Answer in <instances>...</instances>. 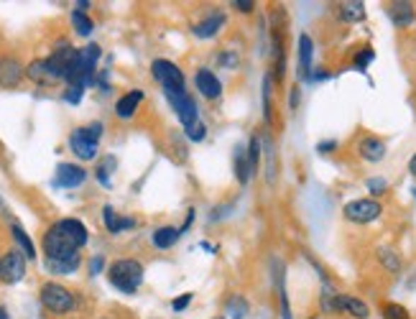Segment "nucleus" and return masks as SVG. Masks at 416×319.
<instances>
[{
	"instance_id": "6ab92c4d",
	"label": "nucleus",
	"mask_w": 416,
	"mask_h": 319,
	"mask_svg": "<svg viewBox=\"0 0 416 319\" xmlns=\"http://www.w3.org/2000/svg\"><path fill=\"white\" fill-rule=\"evenodd\" d=\"M141 100H143V92H141V89L125 92V95H123L120 100L116 102V115H118V118H123V121L133 118L135 110H138V105H141Z\"/></svg>"
},
{
	"instance_id": "0eeeda50",
	"label": "nucleus",
	"mask_w": 416,
	"mask_h": 319,
	"mask_svg": "<svg viewBox=\"0 0 416 319\" xmlns=\"http://www.w3.org/2000/svg\"><path fill=\"white\" fill-rule=\"evenodd\" d=\"M169 102H172L174 113L179 118L181 125H192V123L199 121V113H197V102H194L192 95H186V89H176V92H167Z\"/></svg>"
},
{
	"instance_id": "423d86ee",
	"label": "nucleus",
	"mask_w": 416,
	"mask_h": 319,
	"mask_svg": "<svg viewBox=\"0 0 416 319\" xmlns=\"http://www.w3.org/2000/svg\"><path fill=\"white\" fill-rule=\"evenodd\" d=\"M151 74H154L156 82L164 87V92H176V89H184V74L174 62L169 59H156L151 64Z\"/></svg>"
},
{
	"instance_id": "09e8293b",
	"label": "nucleus",
	"mask_w": 416,
	"mask_h": 319,
	"mask_svg": "<svg viewBox=\"0 0 416 319\" xmlns=\"http://www.w3.org/2000/svg\"><path fill=\"white\" fill-rule=\"evenodd\" d=\"M212 319H225V317H212Z\"/></svg>"
},
{
	"instance_id": "8fccbe9b",
	"label": "nucleus",
	"mask_w": 416,
	"mask_h": 319,
	"mask_svg": "<svg viewBox=\"0 0 416 319\" xmlns=\"http://www.w3.org/2000/svg\"><path fill=\"white\" fill-rule=\"evenodd\" d=\"M414 197H416V186H414Z\"/></svg>"
},
{
	"instance_id": "a19ab883",
	"label": "nucleus",
	"mask_w": 416,
	"mask_h": 319,
	"mask_svg": "<svg viewBox=\"0 0 416 319\" xmlns=\"http://www.w3.org/2000/svg\"><path fill=\"white\" fill-rule=\"evenodd\" d=\"M299 100H301V92H299V84H296V87H291V95H288V108L296 110L299 108Z\"/></svg>"
},
{
	"instance_id": "f3484780",
	"label": "nucleus",
	"mask_w": 416,
	"mask_h": 319,
	"mask_svg": "<svg viewBox=\"0 0 416 319\" xmlns=\"http://www.w3.org/2000/svg\"><path fill=\"white\" fill-rule=\"evenodd\" d=\"M103 220H105V228L113 233V235H118V233H125V230H133L135 228V220L133 217H120L118 215L110 204H105L103 207Z\"/></svg>"
},
{
	"instance_id": "7c9ffc66",
	"label": "nucleus",
	"mask_w": 416,
	"mask_h": 319,
	"mask_svg": "<svg viewBox=\"0 0 416 319\" xmlns=\"http://www.w3.org/2000/svg\"><path fill=\"white\" fill-rule=\"evenodd\" d=\"M248 161H250V169H253V174H256L258 172V164H261V138H258V135H250Z\"/></svg>"
},
{
	"instance_id": "2eb2a0df",
	"label": "nucleus",
	"mask_w": 416,
	"mask_h": 319,
	"mask_svg": "<svg viewBox=\"0 0 416 319\" xmlns=\"http://www.w3.org/2000/svg\"><path fill=\"white\" fill-rule=\"evenodd\" d=\"M296 59H299V77L312 79V59H314V41L309 33H301L299 46H296Z\"/></svg>"
},
{
	"instance_id": "f03ea898",
	"label": "nucleus",
	"mask_w": 416,
	"mask_h": 319,
	"mask_svg": "<svg viewBox=\"0 0 416 319\" xmlns=\"http://www.w3.org/2000/svg\"><path fill=\"white\" fill-rule=\"evenodd\" d=\"M97 59H100V46L97 44L84 46V49H79L77 54H74V59H72V64H69V72H67L69 87H87V84H92Z\"/></svg>"
},
{
	"instance_id": "49530a36",
	"label": "nucleus",
	"mask_w": 416,
	"mask_h": 319,
	"mask_svg": "<svg viewBox=\"0 0 416 319\" xmlns=\"http://www.w3.org/2000/svg\"><path fill=\"white\" fill-rule=\"evenodd\" d=\"M87 8H90V3H87V0H79V3H77V11H87Z\"/></svg>"
},
{
	"instance_id": "4be33fe9",
	"label": "nucleus",
	"mask_w": 416,
	"mask_h": 319,
	"mask_svg": "<svg viewBox=\"0 0 416 319\" xmlns=\"http://www.w3.org/2000/svg\"><path fill=\"white\" fill-rule=\"evenodd\" d=\"M232 166H235V177L240 184H248L250 177H253V169H250L248 161V148H237L235 156H232Z\"/></svg>"
},
{
	"instance_id": "1a4fd4ad",
	"label": "nucleus",
	"mask_w": 416,
	"mask_h": 319,
	"mask_svg": "<svg viewBox=\"0 0 416 319\" xmlns=\"http://www.w3.org/2000/svg\"><path fill=\"white\" fill-rule=\"evenodd\" d=\"M26 274V255L18 253V250H8L3 258H0V281L6 284H18Z\"/></svg>"
},
{
	"instance_id": "f257e3e1",
	"label": "nucleus",
	"mask_w": 416,
	"mask_h": 319,
	"mask_svg": "<svg viewBox=\"0 0 416 319\" xmlns=\"http://www.w3.org/2000/svg\"><path fill=\"white\" fill-rule=\"evenodd\" d=\"M87 245V228L74 217H64L54 223L44 235L46 261L79 263V248Z\"/></svg>"
},
{
	"instance_id": "7ed1b4c3",
	"label": "nucleus",
	"mask_w": 416,
	"mask_h": 319,
	"mask_svg": "<svg viewBox=\"0 0 416 319\" xmlns=\"http://www.w3.org/2000/svg\"><path fill=\"white\" fill-rule=\"evenodd\" d=\"M110 284L123 293H135L143 284V266L133 258H120L108 268Z\"/></svg>"
},
{
	"instance_id": "c03bdc74",
	"label": "nucleus",
	"mask_w": 416,
	"mask_h": 319,
	"mask_svg": "<svg viewBox=\"0 0 416 319\" xmlns=\"http://www.w3.org/2000/svg\"><path fill=\"white\" fill-rule=\"evenodd\" d=\"M103 271V258L97 255V258H92V263H90V274L95 276V274H100Z\"/></svg>"
},
{
	"instance_id": "20e7f679",
	"label": "nucleus",
	"mask_w": 416,
	"mask_h": 319,
	"mask_svg": "<svg viewBox=\"0 0 416 319\" xmlns=\"http://www.w3.org/2000/svg\"><path fill=\"white\" fill-rule=\"evenodd\" d=\"M381 215H383V204L373 197L352 199V202H347L342 207V217H345L347 223H355V225H371Z\"/></svg>"
},
{
	"instance_id": "a18cd8bd",
	"label": "nucleus",
	"mask_w": 416,
	"mask_h": 319,
	"mask_svg": "<svg viewBox=\"0 0 416 319\" xmlns=\"http://www.w3.org/2000/svg\"><path fill=\"white\" fill-rule=\"evenodd\" d=\"M409 174L416 179V153H414V156H411V159H409Z\"/></svg>"
},
{
	"instance_id": "4468645a",
	"label": "nucleus",
	"mask_w": 416,
	"mask_h": 319,
	"mask_svg": "<svg viewBox=\"0 0 416 319\" xmlns=\"http://www.w3.org/2000/svg\"><path fill=\"white\" fill-rule=\"evenodd\" d=\"M23 79V67L13 57H0V87H18Z\"/></svg>"
},
{
	"instance_id": "a878e982",
	"label": "nucleus",
	"mask_w": 416,
	"mask_h": 319,
	"mask_svg": "<svg viewBox=\"0 0 416 319\" xmlns=\"http://www.w3.org/2000/svg\"><path fill=\"white\" fill-rule=\"evenodd\" d=\"M72 23H74V31H77L79 36H90L92 28H95V23H92V21L87 18V13H82V11L72 13Z\"/></svg>"
},
{
	"instance_id": "a211bd4d",
	"label": "nucleus",
	"mask_w": 416,
	"mask_h": 319,
	"mask_svg": "<svg viewBox=\"0 0 416 319\" xmlns=\"http://www.w3.org/2000/svg\"><path fill=\"white\" fill-rule=\"evenodd\" d=\"M223 26H225V16L215 11V13H210L207 18L199 21V23L192 28V33L197 38H212V36H218V31L223 28Z\"/></svg>"
},
{
	"instance_id": "393cba45",
	"label": "nucleus",
	"mask_w": 416,
	"mask_h": 319,
	"mask_svg": "<svg viewBox=\"0 0 416 319\" xmlns=\"http://www.w3.org/2000/svg\"><path fill=\"white\" fill-rule=\"evenodd\" d=\"M11 233H13V237H16V242H18L21 245V250H23V255H26V258H36V248H33V240L31 237L26 235V233H23V228H21L18 223H13L11 225Z\"/></svg>"
},
{
	"instance_id": "72a5a7b5",
	"label": "nucleus",
	"mask_w": 416,
	"mask_h": 319,
	"mask_svg": "<svg viewBox=\"0 0 416 319\" xmlns=\"http://www.w3.org/2000/svg\"><path fill=\"white\" fill-rule=\"evenodd\" d=\"M207 135V125L202 121L192 123V125H186V138L194 140V143H199V140H205Z\"/></svg>"
},
{
	"instance_id": "aec40b11",
	"label": "nucleus",
	"mask_w": 416,
	"mask_h": 319,
	"mask_svg": "<svg viewBox=\"0 0 416 319\" xmlns=\"http://www.w3.org/2000/svg\"><path fill=\"white\" fill-rule=\"evenodd\" d=\"M339 21L342 23H363L365 21V3L360 0H347V3H339Z\"/></svg>"
},
{
	"instance_id": "b1692460",
	"label": "nucleus",
	"mask_w": 416,
	"mask_h": 319,
	"mask_svg": "<svg viewBox=\"0 0 416 319\" xmlns=\"http://www.w3.org/2000/svg\"><path fill=\"white\" fill-rule=\"evenodd\" d=\"M271 92H274V74L263 77V121L274 123V105H271Z\"/></svg>"
},
{
	"instance_id": "37998d69",
	"label": "nucleus",
	"mask_w": 416,
	"mask_h": 319,
	"mask_svg": "<svg viewBox=\"0 0 416 319\" xmlns=\"http://www.w3.org/2000/svg\"><path fill=\"white\" fill-rule=\"evenodd\" d=\"M220 62H223L227 69H235V67H237V57H235V54H223V57H220Z\"/></svg>"
},
{
	"instance_id": "f704fd0d",
	"label": "nucleus",
	"mask_w": 416,
	"mask_h": 319,
	"mask_svg": "<svg viewBox=\"0 0 416 319\" xmlns=\"http://www.w3.org/2000/svg\"><path fill=\"white\" fill-rule=\"evenodd\" d=\"M28 77H31L33 82H49V77H46V67H44V59H39V62H33L31 67H28Z\"/></svg>"
},
{
	"instance_id": "c9c22d12",
	"label": "nucleus",
	"mask_w": 416,
	"mask_h": 319,
	"mask_svg": "<svg viewBox=\"0 0 416 319\" xmlns=\"http://www.w3.org/2000/svg\"><path fill=\"white\" fill-rule=\"evenodd\" d=\"M113 166H116V159H113V156H105L103 164H100V169H97V179H100V181H103L105 186H110L108 174L113 172Z\"/></svg>"
},
{
	"instance_id": "dca6fc26",
	"label": "nucleus",
	"mask_w": 416,
	"mask_h": 319,
	"mask_svg": "<svg viewBox=\"0 0 416 319\" xmlns=\"http://www.w3.org/2000/svg\"><path fill=\"white\" fill-rule=\"evenodd\" d=\"M194 82H197L199 95L207 97V100H215V97L223 95V82H220L218 74H212L210 69H199L197 77H194Z\"/></svg>"
},
{
	"instance_id": "2f4dec72",
	"label": "nucleus",
	"mask_w": 416,
	"mask_h": 319,
	"mask_svg": "<svg viewBox=\"0 0 416 319\" xmlns=\"http://www.w3.org/2000/svg\"><path fill=\"white\" fill-rule=\"evenodd\" d=\"M263 143H266V156H269V169H266V179H269V184L274 186L276 184V153H274V143H271L269 135L263 138Z\"/></svg>"
},
{
	"instance_id": "5701e85b",
	"label": "nucleus",
	"mask_w": 416,
	"mask_h": 319,
	"mask_svg": "<svg viewBox=\"0 0 416 319\" xmlns=\"http://www.w3.org/2000/svg\"><path fill=\"white\" fill-rule=\"evenodd\" d=\"M179 235H181V230L172 228V225H167V228H159L154 233V245H156V248H161V250H167V248H172L174 242L179 240Z\"/></svg>"
},
{
	"instance_id": "cd10ccee",
	"label": "nucleus",
	"mask_w": 416,
	"mask_h": 319,
	"mask_svg": "<svg viewBox=\"0 0 416 319\" xmlns=\"http://www.w3.org/2000/svg\"><path fill=\"white\" fill-rule=\"evenodd\" d=\"M373 59H376V51H373L371 46H363V49L355 54V59H352V67L360 69V72H365L373 64Z\"/></svg>"
},
{
	"instance_id": "e433bc0d",
	"label": "nucleus",
	"mask_w": 416,
	"mask_h": 319,
	"mask_svg": "<svg viewBox=\"0 0 416 319\" xmlns=\"http://www.w3.org/2000/svg\"><path fill=\"white\" fill-rule=\"evenodd\" d=\"M82 130H84L87 135H90L92 140H97V143H100V135H103V123L95 121V123H90V125H84Z\"/></svg>"
},
{
	"instance_id": "39448f33",
	"label": "nucleus",
	"mask_w": 416,
	"mask_h": 319,
	"mask_svg": "<svg viewBox=\"0 0 416 319\" xmlns=\"http://www.w3.org/2000/svg\"><path fill=\"white\" fill-rule=\"evenodd\" d=\"M41 304L52 314H69L74 309V296L62 284H44L41 286Z\"/></svg>"
},
{
	"instance_id": "f8f14e48",
	"label": "nucleus",
	"mask_w": 416,
	"mask_h": 319,
	"mask_svg": "<svg viewBox=\"0 0 416 319\" xmlns=\"http://www.w3.org/2000/svg\"><path fill=\"white\" fill-rule=\"evenodd\" d=\"M87 179V172L77 164H59L57 166V177H54V184L62 186V189H74Z\"/></svg>"
},
{
	"instance_id": "79ce46f5",
	"label": "nucleus",
	"mask_w": 416,
	"mask_h": 319,
	"mask_svg": "<svg viewBox=\"0 0 416 319\" xmlns=\"http://www.w3.org/2000/svg\"><path fill=\"white\" fill-rule=\"evenodd\" d=\"M335 148H337V140H322V143H317V151L320 153H332Z\"/></svg>"
},
{
	"instance_id": "58836bf2",
	"label": "nucleus",
	"mask_w": 416,
	"mask_h": 319,
	"mask_svg": "<svg viewBox=\"0 0 416 319\" xmlns=\"http://www.w3.org/2000/svg\"><path fill=\"white\" fill-rule=\"evenodd\" d=\"M82 92H84V87H69L64 92V100L72 102V105H77V102L82 100Z\"/></svg>"
},
{
	"instance_id": "ddd939ff",
	"label": "nucleus",
	"mask_w": 416,
	"mask_h": 319,
	"mask_svg": "<svg viewBox=\"0 0 416 319\" xmlns=\"http://www.w3.org/2000/svg\"><path fill=\"white\" fill-rule=\"evenodd\" d=\"M69 148H72V153L82 161H92L97 156V140H92L82 128H77V130L69 135Z\"/></svg>"
},
{
	"instance_id": "4c0bfd02",
	"label": "nucleus",
	"mask_w": 416,
	"mask_h": 319,
	"mask_svg": "<svg viewBox=\"0 0 416 319\" xmlns=\"http://www.w3.org/2000/svg\"><path fill=\"white\" fill-rule=\"evenodd\" d=\"M189 304H192V293H184V296H179V299L172 301V309L174 312H184Z\"/></svg>"
},
{
	"instance_id": "de8ad7c7",
	"label": "nucleus",
	"mask_w": 416,
	"mask_h": 319,
	"mask_svg": "<svg viewBox=\"0 0 416 319\" xmlns=\"http://www.w3.org/2000/svg\"><path fill=\"white\" fill-rule=\"evenodd\" d=\"M0 319H11V317H8V312H6V309H3V306H0Z\"/></svg>"
},
{
	"instance_id": "9b49d317",
	"label": "nucleus",
	"mask_w": 416,
	"mask_h": 319,
	"mask_svg": "<svg viewBox=\"0 0 416 319\" xmlns=\"http://www.w3.org/2000/svg\"><path fill=\"white\" fill-rule=\"evenodd\" d=\"M335 312L350 314L352 319H371V306L365 304L363 299H358V296H347V293H337Z\"/></svg>"
},
{
	"instance_id": "ea45409f",
	"label": "nucleus",
	"mask_w": 416,
	"mask_h": 319,
	"mask_svg": "<svg viewBox=\"0 0 416 319\" xmlns=\"http://www.w3.org/2000/svg\"><path fill=\"white\" fill-rule=\"evenodd\" d=\"M232 8L240 13H253L256 11V3L253 0H232Z\"/></svg>"
},
{
	"instance_id": "bb28decb",
	"label": "nucleus",
	"mask_w": 416,
	"mask_h": 319,
	"mask_svg": "<svg viewBox=\"0 0 416 319\" xmlns=\"http://www.w3.org/2000/svg\"><path fill=\"white\" fill-rule=\"evenodd\" d=\"M227 314H230V319H245L248 317V301H245L243 296H230V301H227Z\"/></svg>"
},
{
	"instance_id": "473e14b6",
	"label": "nucleus",
	"mask_w": 416,
	"mask_h": 319,
	"mask_svg": "<svg viewBox=\"0 0 416 319\" xmlns=\"http://www.w3.org/2000/svg\"><path fill=\"white\" fill-rule=\"evenodd\" d=\"M46 268L52 271V274H62V276H67V274H74L79 268V263H62V261H46Z\"/></svg>"
},
{
	"instance_id": "c85d7f7f",
	"label": "nucleus",
	"mask_w": 416,
	"mask_h": 319,
	"mask_svg": "<svg viewBox=\"0 0 416 319\" xmlns=\"http://www.w3.org/2000/svg\"><path fill=\"white\" fill-rule=\"evenodd\" d=\"M365 189L371 191V197H373V199L383 197L386 191H388V179H383V177H371L368 181H365Z\"/></svg>"
},
{
	"instance_id": "412c9836",
	"label": "nucleus",
	"mask_w": 416,
	"mask_h": 319,
	"mask_svg": "<svg viewBox=\"0 0 416 319\" xmlns=\"http://www.w3.org/2000/svg\"><path fill=\"white\" fill-rule=\"evenodd\" d=\"M376 258H378V263H381V268H383V271H388V274H401L403 261H401V255H398L393 248H386V245H381V248L376 250Z\"/></svg>"
},
{
	"instance_id": "6e6552de",
	"label": "nucleus",
	"mask_w": 416,
	"mask_h": 319,
	"mask_svg": "<svg viewBox=\"0 0 416 319\" xmlns=\"http://www.w3.org/2000/svg\"><path fill=\"white\" fill-rule=\"evenodd\" d=\"M355 153H358L363 161H368V164H378V161L386 159L388 146H386L383 138H378V135H373V133H365V135H360L358 143H355Z\"/></svg>"
},
{
	"instance_id": "c756f323",
	"label": "nucleus",
	"mask_w": 416,
	"mask_h": 319,
	"mask_svg": "<svg viewBox=\"0 0 416 319\" xmlns=\"http://www.w3.org/2000/svg\"><path fill=\"white\" fill-rule=\"evenodd\" d=\"M383 319H411L409 309L401 304H396V301H388V304H383Z\"/></svg>"
},
{
	"instance_id": "9d476101",
	"label": "nucleus",
	"mask_w": 416,
	"mask_h": 319,
	"mask_svg": "<svg viewBox=\"0 0 416 319\" xmlns=\"http://www.w3.org/2000/svg\"><path fill=\"white\" fill-rule=\"evenodd\" d=\"M386 16L390 18V23L396 26L398 31L401 28H411L416 23V8L409 0H401V3H388L386 6Z\"/></svg>"
}]
</instances>
